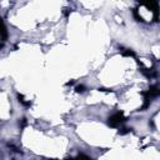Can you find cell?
Here are the masks:
<instances>
[{"label":"cell","mask_w":160,"mask_h":160,"mask_svg":"<svg viewBox=\"0 0 160 160\" xmlns=\"http://www.w3.org/2000/svg\"><path fill=\"white\" fill-rule=\"evenodd\" d=\"M125 121H126V118L124 117L123 111H118V113L110 115V117L108 118V125L110 128H118L119 125H121V124Z\"/></svg>","instance_id":"cell-1"},{"label":"cell","mask_w":160,"mask_h":160,"mask_svg":"<svg viewBox=\"0 0 160 160\" xmlns=\"http://www.w3.org/2000/svg\"><path fill=\"white\" fill-rule=\"evenodd\" d=\"M141 5L146 6L148 9H150L151 11H153L154 14V21H159L160 19V6H159V3L157 1H149V3H141Z\"/></svg>","instance_id":"cell-2"},{"label":"cell","mask_w":160,"mask_h":160,"mask_svg":"<svg viewBox=\"0 0 160 160\" xmlns=\"http://www.w3.org/2000/svg\"><path fill=\"white\" fill-rule=\"evenodd\" d=\"M121 55L123 57H133V58H135V53L133 50H129V49H121Z\"/></svg>","instance_id":"cell-3"},{"label":"cell","mask_w":160,"mask_h":160,"mask_svg":"<svg viewBox=\"0 0 160 160\" xmlns=\"http://www.w3.org/2000/svg\"><path fill=\"white\" fill-rule=\"evenodd\" d=\"M6 39H8V29H6L5 24H3V44H1V48L4 46V43L6 41Z\"/></svg>","instance_id":"cell-4"},{"label":"cell","mask_w":160,"mask_h":160,"mask_svg":"<svg viewBox=\"0 0 160 160\" xmlns=\"http://www.w3.org/2000/svg\"><path fill=\"white\" fill-rule=\"evenodd\" d=\"M133 14H134V17H135V19H137L138 21H141V23H144V21H145V20L143 19V17H140V15H139V13H138V9H137V8H135V9H133Z\"/></svg>","instance_id":"cell-5"},{"label":"cell","mask_w":160,"mask_h":160,"mask_svg":"<svg viewBox=\"0 0 160 160\" xmlns=\"http://www.w3.org/2000/svg\"><path fill=\"white\" fill-rule=\"evenodd\" d=\"M18 99H19V103H21L23 105H25V106H30V105H31V103H30V101H25V100H24L23 95L18 94Z\"/></svg>","instance_id":"cell-6"},{"label":"cell","mask_w":160,"mask_h":160,"mask_svg":"<svg viewBox=\"0 0 160 160\" xmlns=\"http://www.w3.org/2000/svg\"><path fill=\"white\" fill-rule=\"evenodd\" d=\"M131 130H133L131 128H130V129H119L118 134H119V135H125V134H128V133H129V131H131Z\"/></svg>","instance_id":"cell-7"},{"label":"cell","mask_w":160,"mask_h":160,"mask_svg":"<svg viewBox=\"0 0 160 160\" xmlns=\"http://www.w3.org/2000/svg\"><path fill=\"white\" fill-rule=\"evenodd\" d=\"M78 159L79 160H93V159H91V158H89V157H86V155L85 154H79V157H78Z\"/></svg>","instance_id":"cell-8"},{"label":"cell","mask_w":160,"mask_h":160,"mask_svg":"<svg viewBox=\"0 0 160 160\" xmlns=\"http://www.w3.org/2000/svg\"><path fill=\"white\" fill-rule=\"evenodd\" d=\"M75 90H77V93H84V91H85V86H84V85H78Z\"/></svg>","instance_id":"cell-9"},{"label":"cell","mask_w":160,"mask_h":160,"mask_svg":"<svg viewBox=\"0 0 160 160\" xmlns=\"http://www.w3.org/2000/svg\"><path fill=\"white\" fill-rule=\"evenodd\" d=\"M25 125H26V119H25V118H23V119H21V128H23V126H25Z\"/></svg>","instance_id":"cell-10"},{"label":"cell","mask_w":160,"mask_h":160,"mask_svg":"<svg viewBox=\"0 0 160 160\" xmlns=\"http://www.w3.org/2000/svg\"><path fill=\"white\" fill-rule=\"evenodd\" d=\"M65 160H79V159H74V158H69V159H65Z\"/></svg>","instance_id":"cell-11"}]
</instances>
